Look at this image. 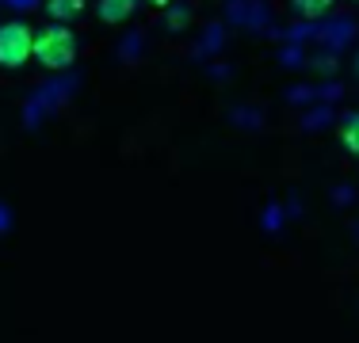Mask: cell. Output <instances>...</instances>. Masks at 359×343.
Listing matches in <instances>:
<instances>
[{
    "label": "cell",
    "instance_id": "3",
    "mask_svg": "<svg viewBox=\"0 0 359 343\" xmlns=\"http://www.w3.org/2000/svg\"><path fill=\"white\" fill-rule=\"evenodd\" d=\"M142 0H100L96 4V12H100V20L107 23V27H118V23H126L134 15V8H138Z\"/></svg>",
    "mask_w": 359,
    "mask_h": 343
},
{
    "label": "cell",
    "instance_id": "4",
    "mask_svg": "<svg viewBox=\"0 0 359 343\" xmlns=\"http://www.w3.org/2000/svg\"><path fill=\"white\" fill-rule=\"evenodd\" d=\"M50 23H69L76 15H84V0H46Z\"/></svg>",
    "mask_w": 359,
    "mask_h": 343
},
{
    "label": "cell",
    "instance_id": "6",
    "mask_svg": "<svg viewBox=\"0 0 359 343\" xmlns=\"http://www.w3.org/2000/svg\"><path fill=\"white\" fill-rule=\"evenodd\" d=\"M340 145H344L352 157H359V111H355V115H348L344 122H340Z\"/></svg>",
    "mask_w": 359,
    "mask_h": 343
},
{
    "label": "cell",
    "instance_id": "5",
    "mask_svg": "<svg viewBox=\"0 0 359 343\" xmlns=\"http://www.w3.org/2000/svg\"><path fill=\"white\" fill-rule=\"evenodd\" d=\"M332 4H337V0H290L294 15H302V20H325V15L332 12Z\"/></svg>",
    "mask_w": 359,
    "mask_h": 343
},
{
    "label": "cell",
    "instance_id": "8",
    "mask_svg": "<svg viewBox=\"0 0 359 343\" xmlns=\"http://www.w3.org/2000/svg\"><path fill=\"white\" fill-rule=\"evenodd\" d=\"M355 4H359V0H355Z\"/></svg>",
    "mask_w": 359,
    "mask_h": 343
},
{
    "label": "cell",
    "instance_id": "7",
    "mask_svg": "<svg viewBox=\"0 0 359 343\" xmlns=\"http://www.w3.org/2000/svg\"><path fill=\"white\" fill-rule=\"evenodd\" d=\"M145 4H149V8H168L172 0H145Z\"/></svg>",
    "mask_w": 359,
    "mask_h": 343
},
{
    "label": "cell",
    "instance_id": "1",
    "mask_svg": "<svg viewBox=\"0 0 359 343\" xmlns=\"http://www.w3.org/2000/svg\"><path fill=\"white\" fill-rule=\"evenodd\" d=\"M35 62L50 73H65L76 62V34L69 31V23H46L35 31Z\"/></svg>",
    "mask_w": 359,
    "mask_h": 343
},
{
    "label": "cell",
    "instance_id": "2",
    "mask_svg": "<svg viewBox=\"0 0 359 343\" xmlns=\"http://www.w3.org/2000/svg\"><path fill=\"white\" fill-rule=\"evenodd\" d=\"M35 62V27L23 20L0 23V69H23Z\"/></svg>",
    "mask_w": 359,
    "mask_h": 343
}]
</instances>
